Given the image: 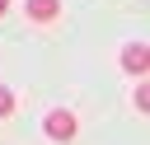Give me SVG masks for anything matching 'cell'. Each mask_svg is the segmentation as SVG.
I'll use <instances>...</instances> for the list:
<instances>
[{"label":"cell","instance_id":"1","mask_svg":"<svg viewBox=\"0 0 150 145\" xmlns=\"http://www.w3.org/2000/svg\"><path fill=\"white\" fill-rule=\"evenodd\" d=\"M42 131H47L52 140H75L80 122H75V112H70V108H52V112L42 117Z\"/></svg>","mask_w":150,"mask_h":145},{"label":"cell","instance_id":"2","mask_svg":"<svg viewBox=\"0 0 150 145\" xmlns=\"http://www.w3.org/2000/svg\"><path fill=\"white\" fill-rule=\"evenodd\" d=\"M117 61H122L127 75H150V42H127Z\"/></svg>","mask_w":150,"mask_h":145},{"label":"cell","instance_id":"3","mask_svg":"<svg viewBox=\"0 0 150 145\" xmlns=\"http://www.w3.org/2000/svg\"><path fill=\"white\" fill-rule=\"evenodd\" d=\"M23 14H28L33 23H52V19L61 14V0H23Z\"/></svg>","mask_w":150,"mask_h":145},{"label":"cell","instance_id":"4","mask_svg":"<svg viewBox=\"0 0 150 145\" xmlns=\"http://www.w3.org/2000/svg\"><path fill=\"white\" fill-rule=\"evenodd\" d=\"M131 103H136V112H150V80H141L131 89Z\"/></svg>","mask_w":150,"mask_h":145},{"label":"cell","instance_id":"5","mask_svg":"<svg viewBox=\"0 0 150 145\" xmlns=\"http://www.w3.org/2000/svg\"><path fill=\"white\" fill-rule=\"evenodd\" d=\"M9 112H14V94L0 84V117H9Z\"/></svg>","mask_w":150,"mask_h":145},{"label":"cell","instance_id":"6","mask_svg":"<svg viewBox=\"0 0 150 145\" xmlns=\"http://www.w3.org/2000/svg\"><path fill=\"white\" fill-rule=\"evenodd\" d=\"M5 14H9V0H0V19H5Z\"/></svg>","mask_w":150,"mask_h":145}]
</instances>
